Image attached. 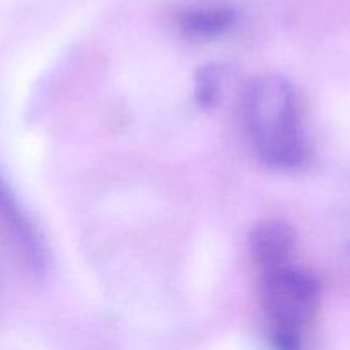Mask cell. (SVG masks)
<instances>
[{"mask_svg":"<svg viewBox=\"0 0 350 350\" xmlns=\"http://www.w3.org/2000/svg\"><path fill=\"white\" fill-rule=\"evenodd\" d=\"M241 118L250 146L265 166L299 171L310 163L311 144L294 85L282 75H258L246 85Z\"/></svg>","mask_w":350,"mask_h":350,"instance_id":"cell-1","label":"cell"},{"mask_svg":"<svg viewBox=\"0 0 350 350\" xmlns=\"http://www.w3.org/2000/svg\"><path fill=\"white\" fill-rule=\"evenodd\" d=\"M236 24V9L224 2H204L183 9L178 16L181 34L193 41L224 36Z\"/></svg>","mask_w":350,"mask_h":350,"instance_id":"cell-5","label":"cell"},{"mask_svg":"<svg viewBox=\"0 0 350 350\" xmlns=\"http://www.w3.org/2000/svg\"><path fill=\"white\" fill-rule=\"evenodd\" d=\"M224 88V67L221 64H207L198 68L193 81L195 101L200 108L211 109L221 103Z\"/></svg>","mask_w":350,"mask_h":350,"instance_id":"cell-6","label":"cell"},{"mask_svg":"<svg viewBox=\"0 0 350 350\" xmlns=\"http://www.w3.org/2000/svg\"><path fill=\"white\" fill-rule=\"evenodd\" d=\"M320 303V280L311 270L289 262L260 272V304L277 347H299Z\"/></svg>","mask_w":350,"mask_h":350,"instance_id":"cell-2","label":"cell"},{"mask_svg":"<svg viewBox=\"0 0 350 350\" xmlns=\"http://www.w3.org/2000/svg\"><path fill=\"white\" fill-rule=\"evenodd\" d=\"M0 221L10 232L29 269L34 273H43L48 267V252L43 236L2 178H0Z\"/></svg>","mask_w":350,"mask_h":350,"instance_id":"cell-3","label":"cell"},{"mask_svg":"<svg viewBox=\"0 0 350 350\" xmlns=\"http://www.w3.org/2000/svg\"><path fill=\"white\" fill-rule=\"evenodd\" d=\"M248 250L255 269L260 272L294 262L296 232L282 221H262L252 229Z\"/></svg>","mask_w":350,"mask_h":350,"instance_id":"cell-4","label":"cell"}]
</instances>
